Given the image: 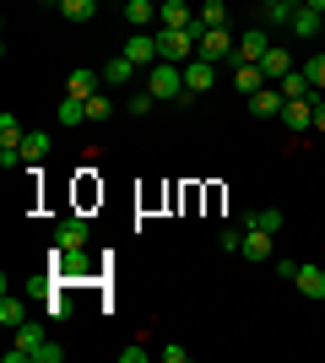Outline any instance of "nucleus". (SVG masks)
<instances>
[{
	"label": "nucleus",
	"instance_id": "f257e3e1",
	"mask_svg": "<svg viewBox=\"0 0 325 363\" xmlns=\"http://www.w3.org/2000/svg\"><path fill=\"white\" fill-rule=\"evenodd\" d=\"M141 87L152 92L157 104H179V98H185V65H169V60H157L152 71H141Z\"/></svg>",
	"mask_w": 325,
	"mask_h": 363
},
{
	"label": "nucleus",
	"instance_id": "f03ea898",
	"mask_svg": "<svg viewBox=\"0 0 325 363\" xmlns=\"http://www.w3.org/2000/svg\"><path fill=\"white\" fill-rule=\"evenodd\" d=\"M233 49H239V38H228V28H201V60L212 65H233Z\"/></svg>",
	"mask_w": 325,
	"mask_h": 363
},
{
	"label": "nucleus",
	"instance_id": "7ed1b4c3",
	"mask_svg": "<svg viewBox=\"0 0 325 363\" xmlns=\"http://www.w3.org/2000/svg\"><path fill=\"white\" fill-rule=\"evenodd\" d=\"M120 55H125L130 65H136V71H152V65L163 60V55H157V33H147V28H136V33H130V44H125Z\"/></svg>",
	"mask_w": 325,
	"mask_h": 363
},
{
	"label": "nucleus",
	"instance_id": "20e7f679",
	"mask_svg": "<svg viewBox=\"0 0 325 363\" xmlns=\"http://www.w3.org/2000/svg\"><path fill=\"white\" fill-rule=\"evenodd\" d=\"M266 49H271V33H266V28H249V33H239L233 65H261V60H266Z\"/></svg>",
	"mask_w": 325,
	"mask_h": 363
},
{
	"label": "nucleus",
	"instance_id": "39448f33",
	"mask_svg": "<svg viewBox=\"0 0 325 363\" xmlns=\"http://www.w3.org/2000/svg\"><path fill=\"white\" fill-rule=\"evenodd\" d=\"M49 266H55V277H93L87 250H65V244H55V250H49Z\"/></svg>",
	"mask_w": 325,
	"mask_h": 363
},
{
	"label": "nucleus",
	"instance_id": "423d86ee",
	"mask_svg": "<svg viewBox=\"0 0 325 363\" xmlns=\"http://www.w3.org/2000/svg\"><path fill=\"white\" fill-rule=\"evenodd\" d=\"M282 108H287V98H282V87H271V82L249 98V114H255V120H282Z\"/></svg>",
	"mask_w": 325,
	"mask_h": 363
},
{
	"label": "nucleus",
	"instance_id": "0eeeda50",
	"mask_svg": "<svg viewBox=\"0 0 325 363\" xmlns=\"http://www.w3.org/2000/svg\"><path fill=\"white\" fill-rule=\"evenodd\" d=\"M212 87H217V65L201 60V55H195V60H185V92H195V98H201V92H212Z\"/></svg>",
	"mask_w": 325,
	"mask_h": 363
},
{
	"label": "nucleus",
	"instance_id": "6e6552de",
	"mask_svg": "<svg viewBox=\"0 0 325 363\" xmlns=\"http://www.w3.org/2000/svg\"><path fill=\"white\" fill-rule=\"evenodd\" d=\"M157 28H195V11L185 0H157Z\"/></svg>",
	"mask_w": 325,
	"mask_h": 363
},
{
	"label": "nucleus",
	"instance_id": "1a4fd4ad",
	"mask_svg": "<svg viewBox=\"0 0 325 363\" xmlns=\"http://www.w3.org/2000/svg\"><path fill=\"white\" fill-rule=\"evenodd\" d=\"M320 28H325V11H314V6H298L287 16V33H298V38H320Z\"/></svg>",
	"mask_w": 325,
	"mask_h": 363
},
{
	"label": "nucleus",
	"instance_id": "9d476101",
	"mask_svg": "<svg viewBox=\"0 0 325 363\" xmlns=\"http://www.w3.org/2000/svg\"><path fill=\"white\" fill-rule=\"evenodd\" d=\"M87 217H65L60 228H55V244H65V250H87Z\"/></svg>",
	"mask_w": 325,
	"mask_h": 363
},
{
	"label": "nucleus",
	"instance_id": "9b49d317",
	"mask_svg": "<svg viewBox=\"0 0 325 363\" xmlns=\"http://www.w3.org/2000/svg\"><path fill=\"white\" fill-rule=\"evenodd\" d=\"M287 71H293V55H287L282 44H271V49H266V60H261V76L271 82V87H277V82H282Z\"/></svg>",
	"mask_w": 325,
	"mask_h": 363
},
{
	"label": "nucleus",
	"instance_id": "f8f14e48",
	"mask_svg": "<svg viewBox=\"0 0 325 363\" xmlns=\"http://www.w3.org/2000/svg\"><path fill=\"white\" fill-rule=\"evenodd\" d=\"M282 125L287 130H314V98H293V104L282 108Z\"/></svg>",
	"mask_w": 325,
	"mask_h": 363
},
{
	"label": "nucleus",
	"instance_id": "ddd939ff",
	"mask_svg": "<svg viewBox=\"0 0 325 363\" xmlns=\"http://www.w3.org/2000/svg\"><path fill=\"white\" fill-rule=\"evenodd\" d=\"M293 288L304 293V298L320 303L325 298V272H320V266H298V272H293Z\"/></svg>",
	"mask_w": 325,
	"mask_h": 363
},
{
	"label": "nucleus",
	"instance_id": "4468645a",
	"mask_svg": "<svg viewBox=\"0 0 325 363\" xmlns=\"http://www.w3.org/2000/svg\"><path fill=\"white\" fill-rule=\"evenodd\" d=\"M277 87H282V98H287V104H293V98H314V82H309V71H304V65H293Z\"/></svg>",
	"mask_w": 325,
	"mask_h": 363
},
{
	"label": "nucleus",
	"instance_id": "2eb2a0df",
	"mask_svg": "<svg viewBox=\"0 0 325 363\" xmlns=\"http://www.w3.org/2000/svg\"><path fill=\"white\" fill-rule=\"evenodd\" d=\"M65 92H71V98H81V104H87V98H93V92H98V71H87V65H76V71L65 76Z\"/></svg>",
	"mask_w": 325,
	"mask_h": 363
},
{
	"label": "nucleus",
	"instance_id": "dca6fc26",
	"mask_svg": "<svg viewBox=\"0 0 325 363\" xmlns=\"http://www.w3.org/2000/svg\"><path fill=\"white\" fill-rule=\"evenodd\" d=\"M271 239H277V233H261V228H244V250H239V255H244V260H271Z\"/></svg>",
	"mask_w": 325,
	"mask_h": 363
},
{
	"label": "nucleus",
	"instance_id": "f3484780",
	"mask_svg": "<svg viewBox=\"0 0 325 363\" xmlns=\"http://www.w3.org/2000/svg\"><path fill=\"white\" fill-rule=\"evenodd\" d=\"M125 22H130V28H152L157 22V0H125Z\"/></svg>",
	"mask_w": 325,
	"mask_h": 363
},
{
	"label": "nucleus",
	"instance_id": "a211bd4d",
	"mask_svg": "<svg viewBox=\"0 0 325 363\" xmlns=\"http://www.w3.org/2000/svg\"><path fill=\"white\" fill-rule=\"evenodd\" d=\"M233 87L244 92V98H255V92L266 87V76H261V65H233Z\"/></svg>",
	"mask_w": 325,
	"mask_h": 363
},
{
	"label": "nucleus",
	"instance_id": "6ab92c4d",
	"mask_svg": "<svg viewBox=\"0 0 325 363\" xmlns=\"http://www.w3.org/2000/svg\"><path fill=\"white\" fill-rule=\"evenodd\" d=\"M136 76H141V71L125 60V55H114V60L103 65V82H108V87H125V82H136Z\"/></svg>",
	"mask_w": 325,
	"mask_h": 363
},
{
	"label": "nucleus",
	"instance_id": "aec40b11",
	"mask_svg": "<svg viewBox=\"0 0 325 363\" xmlns=\"http://www.w3.org/2000/svg\"><path fill=\"white\" fill-rule=\"evenodd\" d=\"M60 16H65V22H93L98 0H60Z\"/></svg>",
	"mask_w": 325,
	"mask_h": 363
},
{
	"label": "nucleus",
	"instance_id": "412c9836",
	"mask_svg": "<svg viewBox=\"0 0 325 363\" xmlns=\"http://www.w3.org/2000/svg\"><path fill=\"white\" fill-rule=\"evenodd\" d=\"M22 157H28V163H44L49 157V136L44 130H28V136H22Z\"/></svg>",
	"mask_w": 325,
	"mask_h": 363
},
{
	"label": "nucleus",
	"instance_id": "4be33fe9",
	"mask_svg": "<svg viewBox=\"0 0 325 363\" xmlns=\"http://www.w3.org/2000/svg\"><path fill=\"white\" fill-rule=\"evenodd\" d=\"M201 28H228V6L222 0H201Z\"/></svg>",
	"mask_w": 325,
	"mask_h": 363
},
{
	"label": "nucleus",
	"instance_id": "5701e85b",
	"mask_svg": "<svg viewBox=\"0 0 325 363\" xmlns=\"http://www.w3.org/2000/svg\"><path fill=\"white\" fill-rule=\"evenodd\" d=\"M81 120H87V104L65 92V98H60V125H81Z\"/></svg>",
	"mask_w": 325,
	"mask_h": 363
},
{
	"label": "nucleus",
	"instance_id": "b1692460",
	"mask_svg": "<svg viewBox=\"0 0 325 363\" xmlns=\"http://www.w3.org/2000/svg\"><path fill=\"white\" fill-rule=\"evenodd\" d=\"M22 125H16V114H0V147H22Z\"/></svg>",
	"mask_w": 325,
	"mask_h": 363
},
{
	"label": "nucleus",
	"instance_id": "393cba45",
	"mask_svg": "<svg viewBox=\"0 0 325 363\" xmlns=\"http://www.w3.org/2000/svg\"><path fill=\"white\" fill-rule=\"evenodd\" d=\"M244 228H261V233H277L282 228V212H249V217H239Z\"/></svg>",
	"mask_w": 325,
	"mask_h": 363
},
{
	"label": "nucleus",
	"instance_id": "a878e982",
	"mask_svg": "<svg viewBox=\"0 0 325 363\" xmlns=\"http://www.w3.org/2000/svg\"><path fill=\"white\" fill-rule=\"evenodd\" d=\"M22 320H28V315H22V303H16L11 293H6V298H0V325H6V331H16Z\"/></svg>",
	"mask_w": 325,
	"mask_h": 363
},
{
	"label": "nucleus",
	"instance_id": "bb28decb",
	"mask_svg": "<svg viewBox=\"0 0 325 363\" xmlns=\"http://www.w3.org/2000/svg\"><path fill=\"white\" fill-rule=\"evenodd\" d=\"M108 114H114V104H108L103 92H93V98H87V125H103Z\"/></svg>",
	"mask_w": 325,
	"mask_h": 363
},
{
	"label": "nucleus",
	"instance_id": "cd10ccee",
	"mask_svg": "<svg viewBox=\"0 0 325 363\" xmlns=\"http://www.w3.org/2000/svg\"><path fill=\"white\" fill-rule=\"evenodd\" d=\"M261 11L271 16V22H282V28H287V16H293L298 6H293V0H261Z\"/></svg>",
	"mask_w": 325,
	"mask_h": 363
},
{
	"label": "nucleus",
	"instance_id": "c85d7f7f",
	"mask_svg": "<svg viewBox=\"0 0 325 363\" xmlns=\"http://www.w3.org/2000/svg\"><path fill=\"white\" fill-rule=\"evenodd\" d=\"M304 71H309V82H314V92H325V49H314L309 60H304Z\"/></svg>",
	"mask_w": 325,
	"mask_h": 363
},
{
	"label": "nucleus",
	"instance_id": "c756f323",
	"mask_svg": "<svg viewBox=\"0 0 325 363\" xmlns=\"http://www.w3.org/2000/svg\"><path fill=\"white\" fill-rule=\"evenodd\" d=\"M217 244H222L228 255H239V250H244V223H239V228H222V233H217Z\"/></svg>",
	"mask_w": 325,
	"mask_h": 363
},
{
	"label": "nucleus",
	"instance_id": "7c9ffc66",
	"mask_svg": "<svg viewBox=\"0 0 325 363\" xmlns=\"http://www.w3.org/2000/svg\"><path fill=\"white\" fill-rule=\"evenodd\" d=\"M44 315H49V320H65V315H71V303H65V293H60V288L44 298Z\"/></svg>",
	"mask_w": 325,
	"mask_h": 363
},
{
	"label": "nucleus",
	"instance_id": "2f4dec72",
	"mask_svg": "<svg viewBox=\"0 0 325 363\" xmlns=\"http://www.w3.org/2000/svg\"><path fill=\"white\" fill-rule=\"evenodd\" d=\"M152 108H157L152 92H136V98H130V114H136V120H141V114H152Z\"/></svg>",
	"mask_w": 325,
	"mask_h": 363
},
{
	"label": "nucleus",
	"instance_id": "473e14b6",
	"mask_svg": "<svg viewBox=\"0 0 325 363\" xmlns=\"http://www.w3.org/2000/svg\"><path fill=\"white\" fill-rule=\"evenodd\" d=\"M120 363H147V347H141V342H130V347H120Z\"/></svg>",
	"mask_w": 325,
	"mask_h": 363
},
{
	"label": "nucleus",
	"instance_id": "72a5a7b5",
	"mask_svg": "<svg viewBox=\"0 0 325 363\" xmlns=\"http://www.w3.org/2000/svg\"><path fill=\"white\" fill-rule=\"evenodd\" d=\"M28 293H33V298H49V293H55V282H49V277H33Z\"/></svg>",
	"mask_w": 325,
	"mask_h": 363
},
{
	"label": "nucleus",
	"instance_id": "f704fd0d",
	"mask_svg": "<svg viewBox=\"0 0 325 363\" xmlns=\"http://www.w3.org/2000/svg\"><path fill=\"white\" fill-rule=\"evenodd\" d=\"M314 130L325 136V98H314Z\"/></svg>",
	"mask_w": 325,
	"mask_h": 363
},
{
	"label": "nucleus",
	"instance_id": "c9c22d12",
	"mask_svg": "<svg viewBox=\"0 0 325 363\" xmlns=\"http://www.w3.org/2000/svg\"><path fill=\"white\" fill-rule=\"evenodd\" d=\"M304 6H314V11H325V0H304Z\"/></svg>",
	"mask_w": 325,
	"mask_h": 363
},
{
	"label": "nucleus",
	"instance_id": "e433bc0d",
	"mask_svg": "<svg viewBox=\"0 0 325 363\" xmlns=\"http://www.w3.org/2000/svg\"><path fill=\"white\" fill-rule=\"evenodd\" d=\"M55 6H60V0H55Z\"/></svg>",
	"mask_w": 325,
	"mask_h": 363
}]
</instances>
